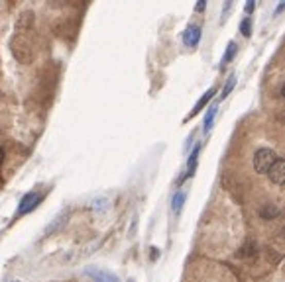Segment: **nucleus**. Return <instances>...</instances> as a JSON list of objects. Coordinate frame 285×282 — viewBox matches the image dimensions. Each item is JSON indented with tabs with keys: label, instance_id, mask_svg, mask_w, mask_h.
<instances>
[{
	"label": "nucleus",
	"instance_id": "14",
	"mask_svg": "<svg viewBox=\"0 0 285 282\" xmlns=\"http://www.w3.org/2000/svg\"><path fill=\"white\" fill-rule=\"evenodd\" d=\"M250 255H256V245H254L252 241L246 243V247H242L240 253H238V257H250Z\"/></svg>",
	"mask_w": 285,
	"mask_h": 282
},
{
	"label": "nucleus",
	"instance_id": "8",
	"mask_svg": "<svg viewBox=\"0 0 285 282\" xmlns=\"http://www.w3.org/2000/svg\"><path fill=\"white\" fill-rule=\"evenodd\" d=\"M215 116H217V104H215L212 108H208L207 116H205V122H203V131H205V133H208V131H210V128H212Z\"/></svg>",
	"mask_w": 285,
	"mask_h": 282
},
{
	"label": "nucleus",
	"instance_id": "2",
	"mask_svg": "<svg viewBox=\"0 0 285 282\" xmlns=\"http://www.w3.org/2000/svg\"><path fill=\"white\" fill-rule=\"evenodd\" d=\"M42 200H44V192H35V190H33V192H28V194L20 200V206H18V214H16V217L26 216V214L33 212L35 208L42 204Z\"/></svg>",
	"mask_w": 285,
	"mask_h": 282
},
{
	"label": "nucleus",
	"instance_id": "17",
	"mask_svg": "<svg viewBox=\"0 0 285 282\" xmlns=\"http://www.w3.org/2000/svg\"><path fill=\"white\" fill-rule=\"evenodd\" d=\"M205 8H207V0H197L195 12H205Z\"/></svg>",
	"mask_w": 285,
	"mask_h": 282
},
{
	"label": "nucleus",
	"instance_id": "19",
	"mask_svg": "<svg viewBox=\"0 0 285 282\" xmlns=\"http://www.w3.org/2000/svg\"><path fill=\"white\" fill-rule=\"evenodd\" d=\"M4 157H6V155H4V149H2V145H0V165L4 163Z\"/></svg>",
	"mask_w": 285,
	"mask_h": 282
},
{
	"label": "nucleus",
	"instance_id": "5",
	"mask_svg": "<svg viewBox=\"0 0 285 282\" xmlns=\"http://www.w3.org/2000/svg\"><path fill=\"white\" fill-rule=\"evenodd\" d=\"M201 42V28L199 26H189L183 32V44L187 47H197Z\"/></svg>",
	"mask_w": 285,
	"mask_h": 282
},
{
	"label": "nucleus",
	"instance_id": "18",
	"mask_svg": "<svg viewBox=\"0 0 285 282\" xmlns=\"http://www.w3.org/2000/svg\"><path fill=\"white\" fill-rule=\"evenodd\" d=\"M254 8H256V0H246V12L252 14Z\"/></svg>",
	"mask_w": 285,
	"mask_h": 282
},
{
	"label": "nucleus",
	"instance_id": "1",
	"mask_svg": "<svg viewBox=\"0 0 285 282\" xmlns=\"http://www.w3.org/2000/svg\"><path fill=\"white\" fill-rule=\"evenodd\" d=\"M277 159L274 149H268V147H262L254 153V171L260 174H268L270 167L274 165V161Z\"/></svg>",
	"mask_w": 285,
	"mask_h": 282
},
{
	"label": "nucleus",
	"instance_id": "9",
	"mask_svg": "<svg viewBox=\"0 0 285 282\" xmlns=\"http://www.w3.org/2000/svg\"><path fill=\"white\" fill-rule=\"evenodd\" d=\"M236 44L234 42H230L228 44V47H226V53H224V57H222V61H220V67H226L228 63H230L232 59H234V55H236Z\"/></svg>",
	"mask_w": 285,
	"mask_h": 282
},
{
	"label": "nucleus",
	"instance_id": "7",
	"mask_svg": "<svg viewBox=\"0 0 285 282\" xmlns=\"http://www.w3.org/2000/svg\"><path fill=\"white\" fill-rule=\"evenodd\" d=\"M199 151H201V145H195V149L191 151V155H189V161H187V173L179 178V185L185 180V178H189V176H193L195 174V169H197V159H199Z\"/></svg>",
	"mask_w": 285,
	"mask_h": 282
},
{
	"label": "nucleus",
	"instance_id": "16",
	"mask_svg": "<svg viewBox=\"0 0 285 282\" xmlns=\"http://www.w3.org/2000/svg\"><path fill=\"white\" fill-rule=\"evenodd\" d=\"M283 10H285V0H279V4L275 6V10H274V16H279Z\"/></svg>",
	"mask_w": 285,
	"mask_h": 282
},
{
	"label": "nucleus",
	"instance_id": "3",
	"mask_svg": "<svg viewBox=\"0 0 285 282\" xmlns=\"http://www.w3.org/2000/svg\"><path fill=\"white\" fill-rule=\"evenodd\" d=\"M268 176L274 185H285V159H275L274 165L268 171Z\"/></svg>",
	"mask_w": 285,
	"mask_h": 282
},
{
	"label": "nucleus",
	"instance_id": "13",
	"mask_svg": "<svg viewBox=\"0 0 285 282\" xmlns=\"http://www.w3.org/2000/svg\"><path fill=\"white\" fill-rule=\"evenodd\" d=\"M240 32H242V35H246V37L252 35V20H250V18H244V20H242Z\"/></svg>",
	"mask_w": 285,
	"mask_h": 282
},
{
	"label": "nucleus",
	"instance_id": "12",
	"mask_svg": "<svg viewBox=\"0 0 285 282\" xmlns=\"http://www.w3.org/2000/svg\"><path fill=\"white\" fill-rule=\"evenodd\" d=\"M183 202H185V192H177V194L173 196V202H171V208H173L175 214L183 208Z\"/></svg>",
	"mask_w": 285,
	"mask_h": 282
},
{
	"label": "nucleus",
	"instance_id": "6",
	"mask_svg": "<svg viewBox=\"0 0 285 282\" xmlns=\"http://www.w3.org/2000/svg\"><path fill=\"white\" fill-rule=\"evenodd\" d=\"M217 90H219V88H217V87H212V88H210V90H207V92H205L203 96L199 98V102H197V104H195V108L191 110V114L187 116V119L195 118V116H197L199 112H201V110L205 108V106H207L208 102H210V98H215V94H217Z\"/></svg>",
	"mask_w": 285,
	"mask_h": 282
},
{
	"label": "nucleus",
	"instance_id": "4",
	"mask_svg": "<svg viewBox=\"0 0 285 282\" xmlns=\"http://www.w3.org/2000/svg\"><path fill=\"white\" fill-rule=\"evenodd\" d=\"M85 272H87V276H91L95 282H120L112 272L104 271V269H99V267H87Z\"/></svg>",
	"mask_w": 285,
	"mask_h": 282
},
{
	"label": "nucleus",
	"instance_id": "11",
	"mask_svg": "<svg viewBox=\"0 0 285 282\" xmlns=\"http://www.w3.org/2000/svg\"><path fill=\"white\" fill-rule=\"evenodd\" d=\"M234 87H236V75H230L228 83H226V85H224V88H222V94H220L219 100H224V98H226L232 92V88H234Z\"/></svg>",
	"mask_w": 285,
	"mask_h": 282
},
{
	"label": "nucleus",
	"instance_id": "20",
	"mask_svg": "<svg viewBox=\"0 0 285 282\" xmlns=\"http://www.w3.org/2000/svg\"><path fill=\"white\" fill-rule=\"evenodd\" d=\"M281 98H285V83H283V87H281Z\"/></svg>",
	"mask_w": 285,
	"mask_h": 282
},
{
	"label": "nucleus",
	"instance_id": "10",
	"mask_svg": "<svg viewBox=\"0 0 285 282\" xmlns=\"http://www.w3.org/2000/svg\"><path fill=\"white\" fill-rule=\"evenodd\" d=\"M277 214H279V210H277L274 204H268V206L260 208V216H262L263 219H274Z\"/></svg>",
	"mask_w": 285,
	"mask_h": 282
},
{
	"label": "nucleus",
	"instance_id": "15",
	"mask_svg": "<svg viewBox=\"0 0 285 282\" xmlns=\"http://www.w3.org/2000/svg\"><path fill=\"white\" fill-rule=\"evenodd\" d=\"M232 2H234V0H226V2H224V8H222V20H226V16L230 14V10H232Z\"/></svg>",
	"mask_w": 285,
	"mask_h": 282
}]
</instances>
